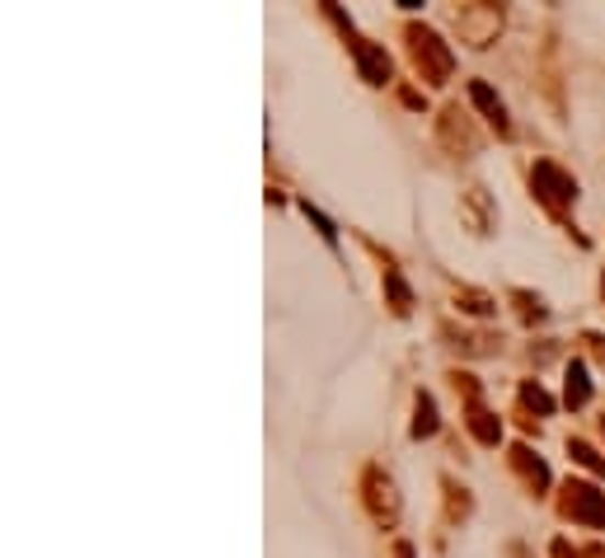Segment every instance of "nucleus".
I'll list each match as a JSON object with an SVG mask.
<instances>
[{
    "label": "nucleus",
    "mask_w": 605,
    "mask_h": 558,
    "mask_svg": "<svg viewBox=\"0 0 605 558\" xmlns=\"http://www.w3.org/2000/svg\"><path fill=\"white\" fill-rule=\"evenodd\" d=\"M408 57H413V71H418L427 85H446L451 80V71H456V52L446 47L437 33L432 29H423V24H408Z\"/></svg>",
    "instance_id": "nucleus-1"
},
{
    "label": "nucleus",
    "mask_w": 605,
    "mask_h": 558,
    "mask_svg": "<svg viewBox=\"0 0 605 558\" xmlns=\"http://www.w3.org/2000/svg\"><path fill=\"white\" fill-rule=\"evenodd\" d=\"M530 188H535V198H540L554 216H563L568 207L578 202V179H573L568 169H559L554 160H535V169H530Z\"/></svg>",
    "instance_id": "nucleus-2"
},
{
    "label": "nucleus",
    "mask_w": 605,
    "mask_h": 558,
    "mask_svg": "<svg viewBox=\"0 0 605 558\" xmlns=\"http://www.w3.org/2000/svg\"><path fill=\"white\" fill-rule=\"evenodd\" d=\"M559 512L568 521H582L592 531H605V493L596 483H582V479H568L563 483V498H559Z\"/></svg>",
    "instance_id": "nucleus-3"
},
{
    "label": "nucleus",
    "mask_w": 605,
    "mask_h": 558,
    "mask_svg": "<svg viewBox=\"0 0 605 558\" xmlns=\"http://www.w3.org/2000/svg\"><path fill=\"white\" fill-rule=\"evenodd\" d=\"M324 14H328V20H334L338 29H343V38L352 43V57H357V71H361V80H367V85H385V80H390V57H385V47L361 43L357 33H352V24L338 14V5H324Z\"/></svg>",
    "instance_id": "nucleus-4"
},
{
    "label": "nucleus",
    "mask_w": 605,
    "mask_h": 558,
    "mask_svg": "<svg viewBox=\"0 0 605 558\" xmlns=\"http://www.w3.org/2000/svg\"><path fill=\"white\" fill-rule=\"evenodd\" d=\"M456 29H460V38L470 47H489L497 38V29H503V10H497V5H460L456 10Z\"/></svg>",
    "instance_id": "nucleus-5"
},
{
    "label": "nucleus",
    "mask_w": 605,
    "mask_h": 558,
    "mask_svg": "<svg viewBox=\"0 0 605 558\" xmlns=\"http://www.w3.org/2000/svg\"><path fill=\"white\" fill-rule=\"evenodd\" d=\"M361 488H367V512L380 521V526H394V521H400V493H394L390 475H380V469H367Z\"/></svg>",
    "instance_id": "nucleus-6"
},
{
    "label": "nucleus",
    "mask_w": 605,
    "mask_h": 558,
    "mask_svg": "<svg viewBox=\"0 0 605 558\" xmlns=\"http://www.w3.org/2000/svg\"><path fill=\"white\" fill-rule=\"evenodd\" d=\"M512 469H516V479H522L530 493H545L549 488V469H545V460L540 456H530V446H512Z\"/></svg>",
    "instance_id": "nucleus-7"
},
{
    "label": "nucleus",
    "mask_w": 605,
    "mask_h": 558,
    "mask_svg": "<svg viewBox=\"0 0 605 558\" xmlns=\"http://www.w3.org/2000/svg\"><path fill=\"white\" fill-rule=\"evenodd\" d=\"M470 99H474V109H479V113H483V118H489L493 127H497V136H512V122H507V103L497 99V94L489 90V85H483V80H470Z\"/></svg>",
    "instance_id": "nucleus-8"
},
{
    "label": "nucleus",
    "mask_w": 605,
    "mask_h": 558,
    "mask_svg": "<svg viewBox=\"0 0 605 558\" xmlns=\"http://www.w3.org/2000/svg\"><path fill=\"white\" fill-rule=\"evenodd\" d=\"M441 142L451 146V150H460V155H470V150L479 146V136L470 132V122L460 118V109H446V122H441Z\"/></svg>",
    "instance_id": "nucleus-9"
},
{
    "label": "nucleus",
    "mask_w": 605,
    "mask_h": 558,
    "mask_svg": "<svg viewBox=\"0 0 605 558\" xmlns=\"http://www.w3.org/2000/svg\"><path fill=\"white\" fill-rule=\"evenodd\" d=\"M464 427H470L483 446H497V437H503V423H497V417H493L489 409H483L479 399H474L470 409H464Z\"/></svg>",
    "instance_id": "nucleus-10"
},
{
    "label": "nucleus",
    "mask_w": 605,
    "mask_h": 558,
    "mask_svg": "<svg viewBox=\"0 0 605 558\" xmlns=\"http://www.w3.org/2000/svg\"><path fill=\"white\" fill-rule=\"evenodd\" d=\"M563 399H568V409H582L586 399H592V376H586L582 361H568V371H563Z\"/></svg>",
    "instance_id": "nucleus-11"
},
{
    "label": "nucleus",
    "mask_w": 605,
    "mask_h": 558,
    "mask_svg": "<svg viewBox=\"0 0 605 558\" xmlns=\"http://www.w3.org/2000/svg\"><path fill=\"white\" fill-rule=\"evenodd\" d=\"M413 437H437V404H432V394H418V404H413Z\"/></svg>",
    "instance_id": "nucleus-12"
},
{
    "label": "nucleus",
    "mask_w": 605,
    "mask_h": 558,
    "mask_svg": "<svg viewBox=\"0 0 605 558\" xmlns=\"http://www.w3.org/2000/svg\"><path fill=\"white\" fill-rule=\"evenodd\" d=\"M385 291H390V310H394V315H408V310H413V291L404 287L400 268H385Z\"/></svg>",
    "instance_id": "nucleus-13"
},
{
    "label": "nucleus",
    "mask_w": 605,
    "mask_h": 558,
    "mask_svg": "<svg viewBox=\"0 0 605 558\" xmlns=\"http://www.w3.org/2000/svg\"><path fill=\"white\" fill-rule=\"evenodd\" d=\"M568 456H573L582 469H592V475H605V460H601V456H596V450L586 446V442H578V437H573V442H568Z\"/></svg>",
    "instance_id": "nucleus-14"
},
{
    "label": "nucleus",
    "mask_w": 605,
    "mask_h": 558,
    "mask_svg": "<svg viewBox=\"0 0 605 558\" xmlns=\"http://www.w3.org/2000/svg\"><path fill=\"white\" fill-rule=\"evenodd\" d=\"M522 404L535 409V413H554V399H549L540 386H535V380H526V386H522Z\"/></svg>",
    "instance_id": "nucleus-15"
},
{
    "label": "nucleus",
    "mask_w": 605,
    "mask_h": 558,
    "mask_svg": "<svg viewBox=\"0 0 605 558\" xmlns=\"http://www.w3.org/2000/svg\"><path fill=\"white\" fill-rule=\"evenodd\" d=\"M460 295H464L460 310H470V315H493V301L483 291H460ZM460 295H456V301H460Z\"/></svg>",
    "instance_id": "nucleus-16"
},
{
    "label": "nucleus",
    "mask_w": 605,
    "mask_h": 558,
    "mask_svg": "<svg viewBox=\"0 0 605 558\" xmlns=\"http://www.w3.org/2000/svg\"><path fill=\"white\" fill-rule=\"evenodd\" d=\"M512 301L522 305V320H545V310H540V301H535L530 291H512Z\"/></svg>",
    "instance_id": "nucleus-17"
},
{
    "label": "nucleus",
    "mask_w": 605,
    "mask_h": 558,
    "mask_svg": "<svg viewBox=\"0 0 605 558\" xmlns=\"http://www.w3.org/2000/svg\"><path fill=\"white\" fill-rule=\"evenodd\" d=\"M578 558H605V545H586V549H578Z\"/></svg>",
    "instance_id": "nucleus-18"
},
{
    "label": "nucleus",
    "mask_w": 605,
    "mask_h": 558,
    "mask_svg": "<svg viewBox=\"0 0 605 558\" xmlns=\"http://www.w3.org/2000/svg\"><path fill=\"white\" fill-rule=\"evenodd\" d=\"M394 558H413V549L408 545H394Z\"/></svg>",
    "instance_id": "nucleus-19"
},
{
    "label": "nucleus",
    "mask_w": 605,
    "mask_h": 558,
    "mask_svg": "<svg viewBox=\"0 0 605 558\" xmlns=\"http://www.w3.org/2000/svg\"><path fill=\"white\" fill-rule=\"evenodd\" d=\"M601 291H605V277H601Z\"/></svg>",
    "instance_id": "nucleus-20"
}]
</instances>
